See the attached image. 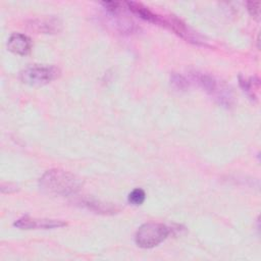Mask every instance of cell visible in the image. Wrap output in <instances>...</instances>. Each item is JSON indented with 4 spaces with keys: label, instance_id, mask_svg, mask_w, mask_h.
<instances>
[{
    "label": "cell",
    "instance_id": "obj_6",
    "mask_svg": "<svg viewBox=\"0 0 261 261\" xmlns=\"http://www.w3.org/2000/svg\"><path fill=\"white\" fill-rule=\"evenodd\" d=\"M7 48L14 54L27 55L31 51L32 42L28 36L20 33H13L8 39Z\"/></svg>",
    "mask_w": 261,
    "mask_h": 261
},
{
    "label": "cell",
    "instance_id": "obj_1",
    "mask_svg": "<svg viewBox=\"0 0 261 261\" xmlns=\"http://www.w3.org/2000/svg\"><path fill=\"white\" fill-rule=\"evenodd\" d=\"M40 189L53 196H70L79 192L83 186L80 177L65 170H47L39 180Z\"/></svg>",
    "mask_w": 261,
    "mask_h": 261
},
{
    "label": "cell",
    "instance_id": "obj_12",
    "mask_svg": "<svg viewBox=\"0 0 261 261\" xmlns=\"http://www.w3.org/2000/svg\"><path fill=\"white\" fill-rule=\"evenodd\" d=\"M248 6V10L250 12L251 15H253L254 17L258 18L260 15V2H248L247 4Z\"/></svg>",
    "mask_w": 261,
    "mask_h": 261
},
{
    "label": "cell",
    "instance_id": "obj_2",
    "mask_svg": "<svg viewBox=\"0 0 261 261\" xmlns=\"http://www.w3.org/2000/svg\"><path fill=\"white\" fill-rule=\"evenodd\" d=\"M193 79L196 83L209 95L214 97V99L221 105L229 107L232 103V93L230 89L223 83L217 81L214 76L203 73L194 72L192 73Z\"/></svg>",
    "mask_w": 261,
    "mask_h": 261
},
{
    "label": "cell",
    "instance_id": "obj_8",
    "mask_svg": "<svg viewBox=\"0 0 261 261\" xmlns=\"http://www.w3.org/2000/svg\"><path fill=\"white\" fill-rule=\"evenodd\" d=\"M30 27L38 33L52 34L59 31L60 22L56 18H42L32 20Z\"/></svg>",
    "mask_w": 261,
    "mask_h": 261
},
{
    "label": "cell",
    "instance_id": "obj_5",
    "mask_svg": "<svg viewBox=\"0 0 261 261\" xmlns=\"http://www.w3.org/2000/svg\"><path fill=\"white\" fill-rule=\"evenodd\" d=\"M66 225V222L49 218H34L23 216L14 222V226L20 229H52Z\"/></svg>",
    "mask_w": 261,
    "mask_h": 261
},
{
    "label": "cell",
    "instance_id": "obj_7",
    "mask_svg": "<svg viewBox=\"0 0 261 261\" xmlns=\"http://www.w3.org/2000/svg\"><path fill=\"white\" fill-rule=\"evenodd\" d=\"M125 4L132 12L139 15L141 18H143L145 20H148L150 22H154V23L166 27V18H163L162 16H159V15L155 14L148 7L144 6L142 3L128 1V2H125Z\"/></svg>",
    "mask_w": 261,
    "mask_h": 261
},
{
    "label": "cell",
    "instance_id": "obj_10",
    "mask_svg": "<svg viewBox=\"0 0 261 261\" xmlns=\"http://www.w3.org/2000/svg\"><path fill=\"white\" fill-rule=\"evenodd\" d=\"M145 198H146V194H145L144 190L137 188L129 193L128 202L135 206H139L144 203Z\"/></svg>",
    "mask_w": 261,
    "mask_h": 261
},
{
    "label": "cell",
    "instance_id": "obj_9",
    "mask_svg": "<svg viewBox=\"0 0 261 261\" xmlns=\"http://www.w3.org/2000/svg\"><path fill=\"white\" fill-rule=\"evenodd\" d=\"M84 204L89 208L92 209L96 212L99 213H114L116 211V208L112 205H108L105 203H101L98 201H92V200H87L84 201Z\"/></svg>",
    "mask_w": 261,
    "mask_h": 261
},
{
    "label": "cell",
    "instance_id": "obj_4",
    "mask_svg": "<svg viewBox=\"0 0 261 261\" xmlns=\"http://www.w3.org/2000/svg\"><path fill=\"white\" fill-rule=\"evenodd\" d=\"M60 75V69L54 65H32L20 71L19 77L23 84L39 87L46 85Z\"/></svg>",
    "mask_w": 261,
    "mask_h": 261
},
{
    "label": "cell",
    "instance_id": "obj_11",
    "mask_svg": "<svg viewBox=\"0 0 261 261\" xmlns=\"http://www.w3.org/2000/svg\"><path fill=\"white\" fill-rule=\"evenodd\" d=\"M171 84L172 86L177 89V90H186L188 87H189V83L188 81L180 74H176V73H173L171 75Z\"/></svg>",
    "mask_w": 261,
    "mask_h": 261
},
{
    "label": "cell",
    "instance_id": "obj_3",
    "mask_svg": "<svg viewBox=\"0 0 261 261\" xmlns=\"http://www.w3.org/2000/svg\"><path fill=\"white\" fill-rule=\"evenodd\" d=\"M170 228L163 223L149 222L141 225L136 232V244L143 249H150L158 246L167 239Z\"/></svg>",
    "mask_w": 261,
    "mask_h": 261
}]
</instances>
